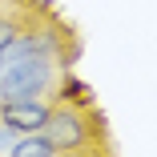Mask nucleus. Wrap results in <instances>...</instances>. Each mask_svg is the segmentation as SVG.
Masks as SVG:
<instances>
[{"mask_svg":"<svg viewBox=\"0 0 157 157\" xmlns=\"http://www.w3.org/2000/svg\"><path fill=\"white\" fill-rule=\"evenodd\" d=\"M40 133H44V141H48L52 149H73V145L85 141V125H81L77 113L60 109V113H48V117H44Z\"/></svg>","mask_w":157,"mask_h":157,"instance_id":"2","label":"nucleus"},{"mask_svg":"<svg viewBox=\"0 0 157 157\" xmlns=\"http://www.w3.org/2000/svg\"><path fill=\"white\" fill-rule=\"evenodd\" d=\"M52 153V145L44 141V137H24V141H16V149H12V157H48Z\"/></svg>","mask_w":157,"mask_h":157,"instance_id":"5","label":"nucleus"},{"mask_svg":"<svg viewBox=\"0 0 157 157\" xmlns=\"http://www.w3.org/2000/svg\"><path fill=\"white\" fill-rule=\"evenodd\" d=\"M48 109L40 101H8L4 105V125L8 129H20V133H36L40 125H44Z\"/></svg>","mask_w":157,"mask_h":157,"instance_id":"3","label":"nucleus"},{"mask_svg":"<svg viewBox=\"0 0 157 157\" xmlns=\"http://www.w3.org/2000/svg\"><path fill=\"white\" fill-rule=\"evenodd\" d=\"M36 52V40L33 36H12V40H4L0 44V73H8L12 65H20L24 56H33Z\"/></svg>","mask_w":157,"mask_h":157,"instance_id":"4","label":"nucleus"},{"mask_svg":"<svg viewBox=\"0 0 157 157\" xmlns=\"http://www.w3.org/2000/svg\"><path fill=\"white\" fill-rule=\"evenodd\" d=\"M12 36H16V24H12V20H0V44L12 40Z\"/></svg>","mask_w":157,"mask_h":157,"instance_id":"6","label":"nucleus"},{"mask_svg":"<svg viewBox=\"0 0 157 157\" xmlns=\"http://www.w3.org/2000/svg\"><path fill=\"white\" fill-rule=\"evenodd\" d=\"M48 77H52V65L44 56H24L20 65H12L8 73H0V101H36L40 93L48 89Z\"/></svg>","mask_w":157,"mask_h":157,"instance_id":"1","label":"nucleus"},{"mask_svg":"<svg viewBox=\"0 0 157 157\" xmlns=\"http://www.w3.org/2000/svg\"><path fill=\"white\" fill-rule=\"evenodd\" d=\"M48 157H56V149H52V153H48Z\"/></svg>","mask_w":157,"mask_h":157,"instance_id":"7","label":"nucleus"}]
</instances>
